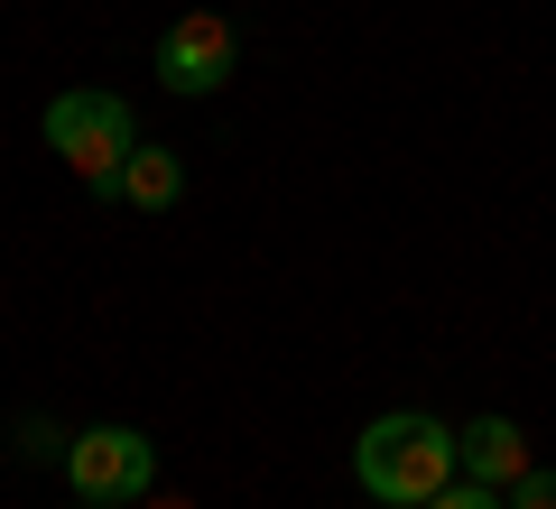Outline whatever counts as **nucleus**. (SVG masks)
Wrapping results in <instances>:
<instances>
[{
    "mask_svg": "<svg viewBox=\"0 0 556 509\" xmlns=\"http://www.w3.org/2000/svg\"><path fill=\"white\" fill-rule=\"evenodd\" d=\"M75 509H102V500H75Z\"/></svg>",
    "mask_w": 556,
    "mask_h": 509,
    "instance_id": "10",
    "label": "nucleus"
},
{
    "mask_svg": "<svg viewBox=\"0 0 556 509\" xmlns=\"http://www.w3.org/2000/svg\"><path fill=\"white\" fill-rule=\"evenodd\" d=\"M455 472H464V445H455V427L427 417V408L371 417V427L353 435V482L371 491L380 509H427Z\"/></svg>",
    "mask_w": 556,
    "mask_h": 509,
    "instance_id": "1",
    "label": "nucleus"
},
{
    "mask_svg": "<svg viewBox=\"0 0 556 509\" xmlns=\"http://www.w3.org/2000/svg\"><path fill=\"white\" fill-rule=\"evenodd\" d=\"M20 463H65V445H56L47 427H28V435H20Z\"/></svg>",
    "mask_w": 556,
    "mask_h": 509,
    "instance_id": "9",
    "label": "nucleus"
},
{
    "mask_svg": "<svg viewBox=\"0 0 556 509\" xmlns=\"http://www.w3.org/2000/svg\"><path fill=\"white\" fill-rule=\"evenodd\" d=\"M455 445H464V472H473V482H492V491H510L519 472L538 463V454H529V435H519L510 417H473V427H464Z\"/></svg>",
    "mask_w": 556,
    "mask_h": 509,
    "instance_id": "5",
    "label": "nucleus"
},
{
    "mask_svg": "<svg viewBox=\"0 0 556 509\" xmlns=\"http://www.w3.org/2000/svg\"><path fill=\"white\" fill-rule=\"evenodd\" d=\"M232 75H241V38H232L223 10H186V20H167V38H159V84H167V93L204 102V93H223Z\"/></svg>",
    "mask_w": 556,
    "mask_h": 509,
    "instance_id": "4",
    "label": "nucleus"
},
{
    "mask_svg": "<svg viewBox=\"0 0 556 509\" xmlns=\"http://www.w3.org/2000/svg\"><path fill=\"white\" fill-rule=\"evenodd\" d=\"M121 195L139 204V214H167V204L186 195V167L167 149H130V167H121Z\"/></svg>",
    "mask_w": 556,
    "mask_h": 509,
    "instance_id": "6",
    "label": "nucleus"
},
{
    "mask_svg": "<svg viewBox=\"0 0 556 509\" xmlns=\"http://www.w3.org/2000/svg\"><path fill=\"white\" fill-rule=\"evenodd\" d=\"M427 509H510V491H492V482H473V472H455V482H445Z\"/></svg>",
    "mask_w": 556,
    "mask_h": 509,
    "instance_id": "7",
    "label": "nucleus"
},
{
    "mask_svg": "<svg viewBox=\"0 0 556 509\" xmlns=\"http://www.w3.org/2000/svg\"><path fill=\"white\" fill-rule=\"evenodd\" d=\"M65 482H75V500H139V491L159 482V445L139 427H84L75 445H65Z\"/></svg>",
    "mask_w": 556,
    "mask_h": 509,
    "instance_id": "3",
    "label": "nucleus"
},
{
    "mask_svg": "<svg viewBox=\"0 0 556 509\" xmlns=\"http://www.w3.org/2000/svg\"><path fill=\"white\" fill-rule=\"evenodd\" d=\"M510 509H556V472H547V463H529V472L510 482Z\"/></svg>",
    "mask_w": 556,
    "mask_h": 509,
    "instance_id": "8",
    "label": "nucleus"
},
{
    "mask_svg": "<svg viewBox=\"0 0 556 509\" xmlns=\"http://www.w3.org/2000/svg\"><path fill=\"white\" fill-rule=\"evenodd\" d=\"M47 149L75 167L84 186H121V167H130V149H139V120H130V102L121 93H56L47 102Z\"/></svg>",
    "mask_w": 556,
    "mask_h": 509,
    "instance_id": "2",
    "label": "nucleus"
}]
</instances>
